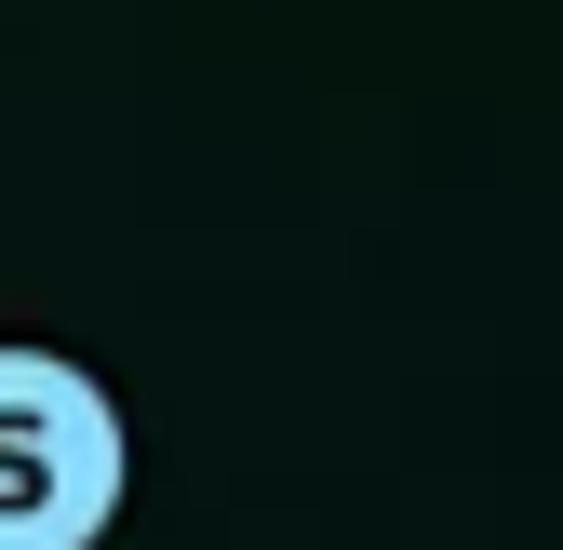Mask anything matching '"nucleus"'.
I'll return each mask as SVG.
<instances>
[{
	"mask_svg": "<svg viewBox=\"0 0 563 550\" xmlns=\"http://www.w3.org/2000/svg\"><path fill=\"white\" fill-rule=\"evenodd\" d=\"M134 443L67 350H0V550H95L121 524Z\"/></svg>",
	"mask_w": 563,
	"mask_h": 550,
	"instance_id": "obj_1",
	"label": "nucleus"
}]
</instances>
